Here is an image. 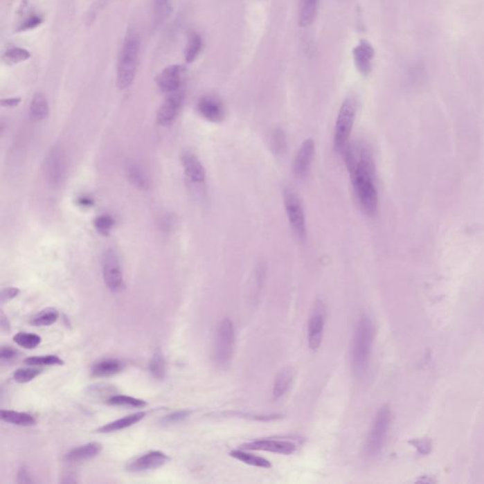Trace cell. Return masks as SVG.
<instances>
[{
  "instance_id": "obj_1",
  "label": "cell",
  "mask_w": 484,
  "mask_h": 484,
  "mask_svg": "<svg viewBox=\"0 0 484 484\" xmlns=\"http://www.w3.org/2000/svg\"><path fill=\"white\" fill-rule=\"evenodd\" d=\"M343 152L359 206L365 214L373 216L379 206V193L375 183V165L371 149L364 142L357 141L348 145Z\"/></svg>"
},
{
  "instance_id": "obj_2",
  "label": "cell",
  "mask_w": 484,
  "mask_h": 484,
  "mask_svg": "<svg viewBox=\"0 0 484 484\" xmlns=\"http://www.w3.org/2000/svg\"><path fill=\"white\" fill-rule=\"evenodd\" d=\"M375 335L374 323L367 315L359 318L351 346V366L354 375L361 377L368 370Z\"/></svg>"
},
{
  "instance_id": "obj_3",
  "label": "cell",
  "mask_w": 484,
  "mask_h": 484,
  "mask_svg": "<svg viewBox=\"0 0 484 484\" xmlns=\"http://www.w3.org/2000/svg\"><path fill=\"white\" fill-rule=\"evenodd\" d=\"M141 37L136 30H129L124 37L118 56L116 69V84L120 90L130 87L136 79L139 56H141Z\"/></svg>"
},
{
  "instance_id": "obj_4",
  "label": "cell",
  "mask_w": 484,
  "mask_h": 484,
  "mask_svg": "<svg viewBox=\"0 0 484 484\" xmlns=\"http://www.w3.org/2000/svg\"><path fill=\"white\" fill-rule=\"evenodd\" d=\"M392 422L389 406H382L377 411L365 442L364 451L368 457H375L384 447Z\"/></svg>"
},
{
  "instance_id": "obj_5",
  "label": "cell",
  "mask_w": 484,
  "mask_h": 484,
  "mask_svg": "<svg viewBox=\"0 0 484 484\" xmlns=\"http://www.w3.org/2000/svg\"><path fill=\"white\" fill-rule=\"evenodd\" d=\"M235 328L231 320L225 318L219 323L215 337L213 359L221 368L229 366L235 351Z\"/></svg>"
},
{
  "instance_id": "obj_6",
  "label": "cell",
  "mask_w": 484,
  "mask_h": 484,
  "mask_svg": "<svg viewBox=\"0 0 484 484\" xmlns=\"http://www.w3.org/2000/svg\"><path fill=\"white\" fill-rule=\"evenodd\" d=\"M357 114V102L354 98H346L339 111L334 132V147L336 152H341L348 146Z\"/></svg>"
},
{
  "instance_id": "obj_7",
  "label": "cell",
  "mask_w": 484,
  "mask_h": 484,
  "mask_svg": "<svg viewBox=\"0 0 484 484\" xmlns=\"http://www.w3.org/2000/svg\"><path fill=\"white\" fill-rule=\"evenodd\" d=\"M285 209L289 225L294 235L299 240H305L307 235L304 208L298 194L292 188H286L283 191Z\"/></svg>"
},
{
  "instance_id": "obj_8",
  "label": "cell",
  "mask_w": 484,
  "mask_h": 484,
  "mask_svg": "<svg viewBox=\"0 0 484 484\" xmlns=\"http://www.w3.org/2000/svg\"><path fill=\"white\" fill-rule=\"evenodd\" d=\"M103 280L109 291L118 294L123 291L124 278L123 268L115 251H106L102 258Z\"/></svg>"
},
{
  "instance_id": "obj_9",
  "label": "cell",
  "mask_w": 484,
  "mask_h": 484,
  "mask_svg": "<svg viewBox=\"0 0 484 484\" xmlns=\"http://www.w3.org/2000/svg\"><path fill=\"white\" fill-rule=\"evenodd\" d=\"M327 320V309L322 301H317L313 305L307 323V343L309 348L315 351L319 349L323 341Z\"/></svg>"
},
{
  "instance_id": "obj_10",
  "label": "cell",
  "mask_w": 484,
  "mask_h": 484,
  "mask_svg": "<svg viewBox=\"0 0 484 484\" xmlns=\"http://www.w3.org/2000/svg\"><path fill=\"white\" fill-rule=\"evenodd\" d=\"M44 173L51 185L58 186L63 182L66 177V162L64 152L61 147H53L46 155L44 163Z\"/></svg>"
},
{
  "instance_id": "obj_11",
  "label": "cell",
  "mask_w": 484,
  "mask_h": 484,
  "mask_svg": "<svg viewBox=\"0 0 484 484\" xmlns=\"http://www.w3.org/2000/svg\"><path fill=\"white\" fill-rule=\"evenodd\" d=\"M169 460L170 457L164 452L154 450V451L145 453L141 456L132 460L127 465L126 470L131 473L146 472V471L154 470L164 467Z\"/></svg>"
},
{
  "instance_id": "obj_12",
  "label": "cell",
  "mask_w": 484,
  "mask_h": 484,
  "mask_svg": "<svg viewBox=\"0 0 484 484\" xmlns=\"http://www.w3.org/2000/svg\"><path fill=\"white\" fill-rule=\"evenodd\" d=\"M183 102V93L180 90L170 93L160 106L157 113V123L161 126H170L179 115Z\"/></svg>"
},
{
  "instance_id": "obj_13",
  "label": "cell",
  "mask_w": 484,
  "mask_h": 484,
  "mask_svg": "<svg viewBox=\"0 0 484 484\" xmlns=\"http://www.w3.org/2000/svg\"><path fill=\"white\" fill-rule=\"evenodd\" d=\"M197 110L204 120L213 123H221L224 120V103L218 97L213 95L204 96L197 105Z\"/></svg>"
},
{
  "instance_id": "obj_14",
  "label": "cell",
  "mask_w": 484,
  "mask_h": 484,
  "mask_svg": "<svg viewBox=\"0 0 484 484\" xmlns=\"http://www.w3.org/2000/svg\"><path fill=\"white\" fill-rule=\"evenodd\" d=\"M315 154V142L305 139L300 146L294 162V173L298 179H303L309 173Z\"/></svg>"
},
{
  "instance_id": "obj_15",
  "label": "cell",
  "mask_w": 484,
  "mask_h": 484,
  "mask_svg": "<svg viewBox=\"0 0 484 484\" xmlns=\"http://www.w3.org/2000/svg\"><path fill=\"white\" fill-rule=\"evenodd\" d=\"M183 74V66L179 64L167 66L156 78L157 87L162 92L167 94L178 91L182 84Z\"/></svg>"
},
{
  "instance_id": "obj_16",
  "label": "cell",
  "mask_w": 484,
  "mask_h": 484,
  "mask_svg": "<svg viewBox=\"0 0 484 484\" xmlns=\"http://www.w3.org/2000/svg\"><path fill=\"white\" fill-rule=\"evenodd\" d=\"M244 449L291 455L296 451L297 447L294 442L286 440L263 439L245 445Z\"/></svg>"
},
{
  "instance_id": "obj_17",
  "label": "cell",
  "mask_w": 484,
  "mask_h": 484,
  "mask_svg": "<svg viewBox=\"0 0 484 484\" xmlns=\"http://www.w3.org/2000/svg\"><path fill=\"white\" fill-rule=\"evenodd\" d=\"M183 172L191 183H204L206 173L199 158L190 152H183L182 155Z\"/></svg>"
},
{
  "instance_id": "obj_18",
  "label": "cell",
  "mask_w": 484,
  "mask_h": 484,
  "mask_svg": "<svg viewBox=\"0 0 484 484\" xmlns=\"http://www.w3.org/2000/svg\"><path fill=\"white\" fill-rule=\"evenodd\" d=\"M353 56L355 64H356L359 73L362 75L369 74L375 57V51L373 46L366 41H362L354 48Z\"/></svg>"
},
{
  "instance_id": "obj_19",
  "label": "cell",
  "mask_w": 484,
  "mask_h": 484,
  "mask_svg": "<svg viewBox=\"0 0 484 484\" xmlns=\"http://www.w3.org/2000/svg\"><path fill=\"white\" fill-rule=\"evenodd\" d=\"M102 445L100 442H92L71 449L67 453L66 459L67 462L78 463L87 462V460L94 459L102 452Z\"/></svg>"
},
{
  "instance_id": "obj_20",
  "label": "cell",
  "mask_w": 484,
  "mask_h": 484,
  "mask_svg": "<svg viewBox=\"0 0 484 484\" xmlns=\"http://www.w3.org/2000/svg\"><path fill=\"white\" fill-rule=\"evenodd\" d=\"M30 5L27 1H24L23 7L20 9V19L17 23L15 32L22 33L32 30L33 28L39 27L44 21L42 15L35 12V10L30 9Z\"/></svg>"
},
{
  "instance_id": "obj_21",
  "label": "cell",
  "mask_w": 484,
  "mask_h": 484,
  "mask_svg": "<svg viewBox=\"0 0 484 484\" xmlns=\"http://www.w3.org/2000/svg\"><path fill=\"white\" fill-rule=\"evenodd\" d=\"M125 364L120 359H107L97 362L93 365L92 375L96 377H112L120 373L124 369Z\"/></svg>"
},
{
  "instance_id": "obj_22",
  "label": "cell",
  "mask_w": 484,
  "mask_h": 484,
  "mask_svg": "<svg viewBox=\"0 0 484 484\" xmlns=\"http://www.w3.org/2000/svg\"><path fill=\"white\" fill-rule=\"evenodd\" d=\"M145 416H146V413H144V411L130 414V415H127L125 418L118 419V420L100 427V429H97V432H100V433H110V432L123 431L124 429L129 428V427L138 423Z\"/></svg>"
},
{
  "instance_id": "obj_23",
  "label": "cell",
  "mask_w": 484,
  "mask_h": 484,
  "mask_svg": "<svg viewBox=\"0 0 484 484\" xmlns=\"http://www.w3.org/2000/svg\"><path fill=\"white\" fill-rule=\"evenodd\" d=\"M125 172L128 180L136 188L141 190H147L150 188L149 178L141 165L136 162L127 163Z\"/></svg>"
},
{
  "instance_id": "obj_24",
  "label": "cell",
  "mask_w": 484,
  "mask_h": 484,
  "mask_svg": "<svg viewBox=\"0 0 484 484\" xmlns=\"http://www.w3.org/2000/svg\"><path fill=\"white\" fill-rule=\"evenodd\" d=\"M294 379V372L292 368H285L276 375L274 383V400H278L286 395L291 388Z\"/></svg>"
},
{
  "instance_id": "obj_25",
  "label": "cell",
  "mask_w": 484,
  "mask_h": 484,
  "mask_svg": "<svg viewBox=\"0 0 484 484\" xmlns=\"http://www.w3.org/2000/svg\"><path fill=\"white\" fill-rule=\"evenodd\" d=\"M319 0H300L298 21L302 27H307L314 21Z\"/></svg>"
},
{
  "instance_id": "obj_26",
  "label": "cell",
  "mask_w": 484,
  "mask_h": 484,
  "mask_svg": "<svg viewBox=\"0 0 484 484\" xmlns=\"http://www.w3.org/2000/svg\"><path fill=\"white\" fill-rule=\"evenodd\" d=\"M49 107L48 100L42 93H37L33 98L30 106V115L33 120L40 121L45 120L48 116Z\"/></svg>"
},
{
  "instance_id": "obj_27",
  "label": "cell",
  "mask_w": 484,
  "mask_h": 484,
  "mask_svg": "<svg viewBox=\"0 0 484 484\" xmlns=\"http://www.w3.org/2000/svg\"><path fill=\"white\" fill-rule=\"evenodd\" d=\"M230 455L234 459L251 465V467L260 468H270L271 467V463L266 460L265 458L256 456V455L246 452L242 449L233 450V451L230 452Z\"/></svg>"
},
{
  "instance_id": "obj_28",
  "label": "cell",
  "mask_w": 484,
  "mask_h": 484,
  "mask_svg": "<svg viewBox=\"0 0 484 484\" xmlns=\"http://www.w3.org/2000/svg\"><path fill=\"white\" fill-rule=\"evenodd\" d=\"M1 419L6 423L20 427H30L36 424L35 418L30 414L15 411H1Z\"/></svg>"
},
{
  "instance_id": "obj_29",
  "label": "cell",
  "mask_w": 484,
  "mask_h": 484,
  "mask_svg": "<svg viewBox=\"0 0 484 484\" xmlns=\"http://www.w3.org/2000/svg\"><path fill=\"white\" fill-rule=\"evenodd\" d=\"M32 57L30 51L28 49L19 48V46H14V48H8L2 55V61L7 66H14L28 61Z\"/></svg>"
},
{
  "instance_id": "obj_30",
  "label": "cell",
  "mask_w": 484,
  "mask_h": 484,
  "mask_svg": "<svg viewBox=\"0 0 484 484\" xmlns=\"http://www.w3.org/2000/svg\"><path fill=\"white\" fill-rule=\"evenodd\" d=\"M149 370L154 379L158 380L165 379L167 368H165L164 355H163L160 349H157V350L154 352V356H152L151 361H150Z\"/></svg>"
},
{
  "instance_id": "obj_31",
  "label": "cell",
  "mask_w": 484,
  "mask_h": 484,
  "mask_svg": "<svg viewBox=\"0 0 484 484\" xmlns=\"http://www.w3.org/2000/svg\"><path fill=\"white\" fill-rule=\"evenodd\" d=\"M201 48H203V40L201 36L197 33H191L185 48L186 61L188 63L195 61L201 53Z\"/></svg>"
},
{
  "instance_id": "obj_32",
  "label": "cell",
  "mask_w": 484,
  "mask_h": 484,
  "mask_svg": "<svg viewBox=\"0 0 484 484\" xmlns=\"http://www.w3.org/2000/svg\"><path fill=\"white\" fill-rule=\"evenodd\" d=\"M172 12L170 0H154V23L155 26L162 25L170 17Z\"/></svg>"
},
{
  "instance_id": "obj_33",
  "label": "cell",
  "mask_w": 484,
  "mask_h": 484,
  "mask_svg": "<svg viewBox=\"0 0 484 484\" xmlns=\"http://www.w3.org/2000/svg\"><path fill=\"white\" fill-rule=\"evenodd\" d=\"M107 403L109 405L120 406V407L144 408L147 406L146 401L123 395H112L107 400Z\"/></svg>"
},
{
  "instance_id": "obj_34",
  "label": "cell",
  "mask_w": 484,
  "mask_h": 484,
  "mask_svg": "<svg viewBox=\"0 0 484 484\" xmlns=\"http://www.w3.org/2000/svg\"><path fill=\"white\" fill-rule=\"evenodd\" d=\"M59 319L58 310L55 309H46L39 313L30 321L32 325L35 327H48L53 325Z\"/></svg>"
},
{
  "instance_id": "obj_35",
  "label": "cell",
  "mask_w": 484,
  "mask_h": 484,
  "mask_svg": "<svg viewBox=\"0 0 484 484\" xmlns=\"http://www.w3.org/2000/svg\"><path fill=\"white\" fill-rule=\"evenodd\" d=\"M15 343L26 349L37 348L42 341L40 336L33 333L19 332L14 336Z\"/></svg>"
},
{
  "instance_id": "obj_36",
  "label": "cell",
  "mask_w": 484,
  "mask_h": 484,
  "mask_svg": "<svg viewBox=\"0 0 484 484\" xmlns=\"http://www.w3.org/2000/svg\"><path fill=\"white\" fill-rule=\"evenodd\" d=\"M271 150L276 155L283 154L287 147L286 136L280 128L274 129L270 138Z\"/></svg>"
},
{
  "instance_id": "obj_37",
  "label": "cell",
  "mask_w": 484,
  "mask_h": 484,
  "mask_svg": "<svg viewBox=\"0 0 484 484\" xmlns=\"http://www.w3.org/2000/svg\"><path fill=\"white\" fill-rule=\"evenodd\" d=\"M25 364L30 366H56V365H63V359L54 355L48 356L30 357L25 359Z\"/></svg>"
},
{
  "instance_id": "obj_38",
  "label": "cell",
  "mask_w": 484,
  "mask_h": 484,
  "mask_svg": "<svg viewBox=\"0 0 484 484\" xmlns=\"http://www.w3.org/2000/svg\"><path fill=\"white\" fill-rule=\"evenodd\" d=\"M41 373H42V370L37 368H19L14 373L12 379L15 382L25 384V383L32 382Z\"/></svg>"
},
{
  "instance_id": "obj_39",
  "label": "cell",
  "mask_w": 484,
  "mask_h": 484,
  "mask_svg": "<svg viewBox=\"0 0 484 484\" xmlns=\"http://www.w3.org/2000/svg\"><path fill=\"white\" fill-rule=\"evenodd\" d=\"M94 226L100 235L106 237L110 234L111 229L114 226V219L109 215H102L95 219Z\"/></svg>"
},
{
  "instance_id": "obj_40",
  "label": "cell",
  "mask_w": 484,
  "mask_h": 484,
  "mask_svg": "<svg viewBox=\"0 0 484 484\" xmlns=\"http://www.w3.org/2000/svg\"><path fill=\"white\" fill-rule=\"evenodd\" d=\"M190 414V413L188 411H178L165 416V418H163L162 421L164 424L179 423V422L183 421L186 418H188Z\"/></svg>"
},
{
  "instance_id": "obj_41",
  "label": "cell",
  "mask_w": 484,
  "mask_h": 484,
  "mask_svg": "<svg viewBox=\"0 0 484 484\" xmlns=\"http://www.w3.org/2000/svg\"><path fill=\"white\" fill-rule=\"evenodd\" d=\"M17 351L12 348H9V346H3L0 350V361L2 364L4 362L12 361L17 357Z\"/></svg>"
},
{
  "instance_id": "obj_42",
  "label": "cell",
  "mask_w": 484,
  "mask_h": 484,
  "mask_svg": "<svg viewBox=\"0 0 484 484\" xmlns=\"http://www.w3.org/2000/svg\"><path fill=\"white\" fill-rule=\"evenodd\" d=\"M19 289L15 288V287H9V288H5L1 291V303L5 304V303L11 301V300L15 298L18 294H19Z\"/></svg>"
},
{
  "instance_id": "obj_43",
  "label": "cell",
  "mask_w": 484,
  "mask_h": 484,
  "mask_svg": "<svg viewBox=\"0 0 484 484\" xmlns=\"http://www.w3.org/2000/svg\"><path fill=\"white\" fill-rule=\"evenodd\" d=\"M17 483H32L33 481L32 477H30V474H28V470L25 467L20 468L18 471L17 475Z\"/></svg>"
},
{
  "instance_id": "obj_44",
  "label": "cell",
  "mask_w": 484,
  "mask_h": 484,
  "mask_svg": "<svg viewBox=\"0 0 484 484\" xmlns=\"http://www.w3.org/2000/svg\"><path fill=\"white\" fill-rule=\"evenodd\" d=\"M20 102H21V98H3L1 100V105L5 106V107H15V106L19 105Z\"/></svg>"
},
{
  "instance_id": "obj_45",
  "label": "cell",
  "mask_w": 484,
  "mask_h": 484,
  "mask_svg": "<svg viewBox=\"0 0 484 484\" xmlns=\"http://www.w3.org/2000/svg\"><path fill=\"white\" fill-rule=\"evenodd\" d=\"M0 325H1L2 331L11 330V325H10L9 320H8L3 312H1V314H0Z\"/></svg>"
},
{
  "instance_id": "obj_46",
  "label": "cell",
  "mask_w": 484,
  "mask_h": 484,
  "mask_svg": "<svg viewBox=\"0 0 484 484\" xmlns=\"http://www.w3.org/2000/svg\"><path fill=\"white\" fill-rule=\"evenodd\" d=\"M78 203H79L80 206H81L88 207L90 206H92L93 201L91 200V199L87 198V197L84 196L81 197V198H80L79 200H78Z\"/></svg>"
}]
</instances>
